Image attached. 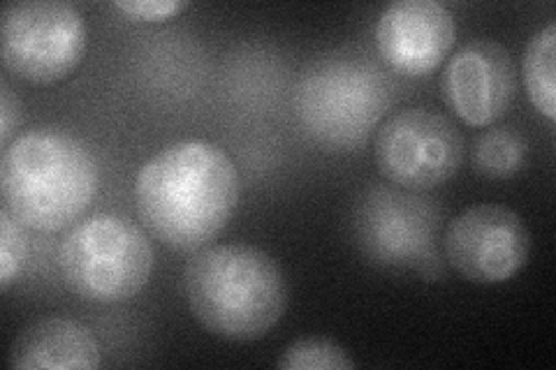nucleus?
I'll list each match as a JSON object with an SVG mask.
<instances>
[{
  "label": "nucleus",
  "mask_w": 556,
  "mask_h": 370,
  "mask_svg": "<svg viewBox=\"0 0 556 370\" xmlns=\"http://www.w3.org/2000/svg\"><path fill=\"white\" fill-rule=\"evenodd\" d=\"M20 102L12 98L10 88L3 84V88H0V144H3V151L12 144V132L14 126H20Z\"/></svg>",
  "instance_id": "nucleus-18"
},
{
  "label": "nucleus",
  "mask_w": 556,
  "mask_h": 370,
  "mask_svg": "<svg viewBox=\"0 0 556 370\" xmlns=\"http://www.w3.org/2000/svg\"><path fill=\"white\" fill-rule=\"evenodd\" d=\"M556 24H547L541 33H535L527 51L521 73H525V86L533 107L547 120H556Z\"/></svg>",
  "instance_id": "nucleus-13"
},
{
  "label": "nucleus",
  "mask_w": 556,
  "mask_h": 370,
  "mask_svg": "<svg viewBox=\"0 0 556 370\" xmlns=\"http://www.w3.org/2000/svg\"><path fill=\"white\" fill-rule=\"evenodd\" d=\"M276 366L281 370H351L357 363L337 341L300 339L283 349Z\"/></svg>",
  "instance_id": "nucleus-15"
},
{
  "label": "nucleus",
  "mask_w": 556,
  "mask_h": 370,
  "mask_svg": "<svg viewBox=\"0 0 556 370\" xmlns=\"http://www.w3.org/2000/svg\"><path fill=\"white\" fill-rule=\"evenodd\" d=\"M382 179L410 192L447 183L462 167L464 139L455 123L431 110H406L382 123L374 142Z\"/></svg>",
  "instance_id": "nucleus-8"
},
{
  "label": "nucleus",
  "mask_w": 556,
  "mask_h": 370,
  "mask_svg": "<svg viewBox=\"0 0 556 370\" xmlns=\"http://www.w3.org/2000/svg\"><path fill=\"white\" fill-rule=\"evenodd\" d=\"M96 157L75 137L28 132L3 151L0 192L10 214L40 234L79 222L98 195Z\"/></svg>",
  "instance_id": "nucleus-3"
},
{
  "label": "nucleus",
  "mask_w": 556,
  "mask_h": 370,
  "mask_svg": "<svg viewBox=\"0 0 556 370\" xmlns=\"http://www.w3.org/2000/svg\"><path fill=\"white\" fill-rule=\"evenodd\" d=\"M390 100L392 88L376 65L341 56L313 65L294 95L306 132L337 151L367 142Z\"/></svg>",
  "instance_id": "nucleus-5"
},
{
  "label": "nucleus",
  "mask_w": 556,
  "mask_h": 370,
  "mask_svg": "<svg viewBox=\"0 0 556 370\" xmlns=\"http://www.w3.org/2000/svg\"><path fill=\"white\" fill-rule=\"evenodd\" d=\"M441 210L417 192L378 186L362 195L353 232L362 253L378 267L413 269L429 276L437 267Z\"/></svg>",
  "instance_id": "nucleus-7"
},
{
  "label": "nucleus",
  "mask_w": 556,
  "mask_h": 370,
  "mask_svg": "<svg viewBox=\"0 0 556 370\" xmlns=\"http://www.w3.org/2000/svg\"><path fill=\"white\" fill-rule=\"evenodd\" d=\"M114 8L137 22H167L188 5L184 0H118Z\"/></svg>",
  "instance_id": "nucleus-17"
},
{
  "label": "nucleus",
  "mask_w": 556,
  "mask_h": 370,
  "mask_svg": "<svg viewBox=\"0 0 556 370\" xmlns=\"http://www.w3.org/2000/svg\"><path fill=\"white\" fill-rule=\"evenodd\" d=\"M455 40V16L437 0H396L382 10L376 24L378 54L408 77L439 69Z\"/></svg>",
  "instance_id": "nucleus-11"
},
{
  "label": "nucleus",
  "mask_w": 556,
  "mask_h": 370,
  "mask_svg": "<svg viewBox=\"0 0 556 370\" xmlns=\"http://www.w3.org/2000/svg\"><path fill=\"white\" fill-rule=\"evenodd\" d=\"M445 257L468 283H506L527 267L531 234L513 208L478 204L452 218L445 229Z\"/></svg>",
  "instance_id": "nucleus-9"
},
{
  "label": "nucleus",
  "mask_w": 556,
  "mask_h": 370,
  "mask_svg": "<svg viewBox=\"0 0 556 370\" xmlns=\"http://www.w3.org/2000/svg\"><path fill=\"white\" fill-rule=\"evenodd\" d=\"M529 144L515 128H494L476 139L473 167L486 179H510L527 163Z\"/></svg>",
  "instance_id": "nucleus-14"
},
{
  "label": "nucleus",
  "mask_w": 556,
  "mask_h": 370,
  "mask_svg": "<svg viewBox=\"0 0 556 370\" xmlns=\"http://www.w3.org/2000/svg\"><path fill=\"white\" fill-rule=\"evenodd\" d=\"M139 220L169 251L198 253L232 220L239 174L220 146L190 139L155 153L135 181Z\"/></svg>",
  "instance_id": "nucleus-1"
},
{
  "label": "nucleus",
  "mask_w": 556,
  "mask_h": 370,
  "mask_svg": "<svg viewBox=\"0 0 556 370\" xmlns=\"http://www.w3.org/2000/svg\"><path fill=\"white\" fill-rule=\"evenodd\" d=\"M153 245L137 222L118 214H96L70 227L59 248L65 288L96 304L128 302L153 273Z\"/></svg>",
  "instance_id": "nucleus-4"
},
{
  "label": "nucleus",
  "mask_w": 556,
  "mask_h": 370,
  "mask_svg": "<svg viewBox=\"0 0 556 370\" xmlns=\"http://www.w3.org/2000/svg\"><path fill=\"white\" fill-rule=\"evenodd\" d=\"M443 100L466 126L486 128L510 110L517 93V67L506 47L471 42L445 65Z\"/></svg>",
  "instance_id": "nucleus-10"
},
{
  "label": "nucleus",
  "mask_w": 556,
  "mask_h": 370,
  "mask_svg": "<svg viewBox=\"0 0 556 370\" xmlns=\"http://www.w3.org/2000/svg\"><path fill=\"white\" fill-rule=\"evenodd\" d=\"M28 257L24 225L10 210L0 208V290L8 292L20 278Z\"/></svg>",
  "instance_id": "nucleus-16"
},
{
  "label": "nucleus",
  "mask_w": 556,
  "mask_h": 370,
  "mask_svg": "<svg viewBox=\"0 0 556 370\" xmlns=\"http://www.w3.org/2000/svg\"><path fill=\"white\" fill-rule=\"evenodd\" d=\"M89 44L81 12L65 0H20L0 20V59L10 75L35 86L67 79Z\"/></svg>",
  "instance_id": "nucleus-6"
},
{
  "label": "nucleus",
  "mask_w": 556,
  "mask_h": 370,
  "mask_svg": "<svg viewBox=\"0 0 556 370\" xmlns=\"http://www.w3.org/2000/svg\"><path fill=\"white\" fill-rule=\"evenodd\" d=\"M186 304L216 339L267 336L288 308V283L276 259L249 243L206 245L184 273Z\"/></svg>",
  "instance_id": "nucleus-2"
},
{
  "label": "nucleus",
  "mask_w": 556,
  "mask_h": 370,
  "mask_svg": "<svg viewBox=\"0 0 556 370\" xmlns=\"http://www.w3.org/2000/svg\"><path fill=\"white\" fill-rule=\"evenodd\" d=\"M8 361L14 370H96L102 352L89 327L65 317H45L12 341Z\"/></svg>",
  "instance_id": "nucleus-12"
}]
</instances>
